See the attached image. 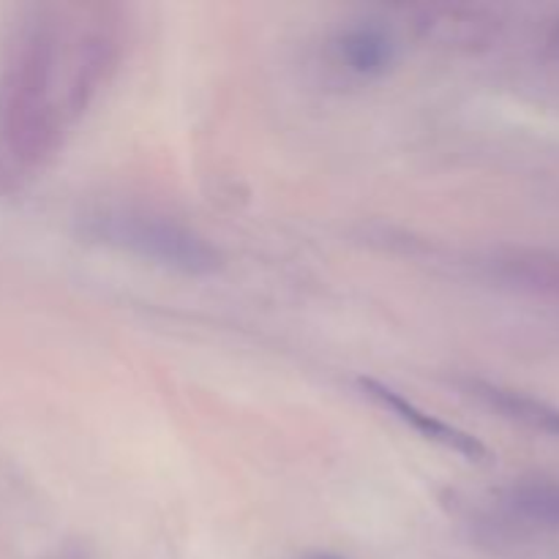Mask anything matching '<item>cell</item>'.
I'll return each mask as SVG.
<instances>
[{"instance_id": "6da1fadb", "label": "cell", "mask_w": 559, "mask_h": 559, "mask_svg": "<svg viewBox=\"0 0 559 559\" xmlns=\"http://www.w3.org/2000/svg\"><path fill=\"white\" fill-rule=\"evenodd\" d=\"M115 63L109 22L66 25L41 11L14 41L0 82V167L22 178L58 147Z\"/></svg>"}, {"instance_id": "7a4b0ae2", "label": "cell", "mask_w": 559, "mask_h": 559, "mask_svg": "<svg viewBox=\"0 0 559 559\" xmlns=\"http://www.w3.org/2000/svg\"><path fill=\"white\" fill-rule=\"evenodd\" d=\"M93 235L104 243L123 249L140 260L189 273L207 276L222 267V254L200 233L175 218L147 211H112L93 222Z\"/></svg>"}, {"instance_id": "3957f363", "label": "cell", "mask_w": 559, "mask_h": 559, "mask_svg": "<svg viewBox=\"0 0 559 559\" xmlns=\"http://www.w3.org/2000/svg\"><path fill=\"white\" fill-rule=\"evenodd\" d=\"M360 391H364L371 402L380 404L382 409H391V413L396 415L402 424L413 426V429L418 431V435H424L426 440L440 442V445L451 448V451L462 453V456H467V459H475V462H480V459L486 456V448L478 437L467 435V431H462V429H456V426L445 424V420L435 418V415L426 413V409H420L418 404L409 402V399H404L402 393L393 391V388L382 385V382H377V380H360Z\"/></svg>"}, {"instance_id": "277c9868", "label": "cell", "mask_w": 559, "mask_h": 559, "mask_svg": "<svg viewBox=\"0 0 559 559\" xmlns=\"http://www.w3.org/2000/svg\"><path fill=\"white\" fill-rule=\"evenodd\" d=\"M344 66L360 76H380L391 69L396 58V44L391 33L377 25H358L349 27L338 41Z\"/></svg>"}, {"instance_id": "5b68a950", "label": "cell", "mask_w": 559, "mask_h": 559, "mask_svg": "<svg viewBox=\"0 0 559 559\" xmlns=\"http://www.w3.org/2000/svg\"><path fill=\"white\" fill-rule=\"evenodd\" d=\"M478 396L484 402H489L491 407L506 413L508 418L519 420V424H527L533 429L546 431V435H557L559 437V409L549 407L544 402H535V399L519 396L513 391H502V388L495 385H475Z\"/></svg>"}, {"instance_id": "8992f818", "label": "cell", "mask_w": 559, "mask_h": 559, "mask_svg": "<svg viewBox=\"0 0 559 559\" xmlns=\"http://www.w3.org/2000/svg\"><path fill=\"white\" fill-rule=\"evenodd\" d=\"M513 511L544 527H559V484L549 480H530L513 486L508 495Z\"/></svg>"}, {"instance_id": "52a82bcc", "label": "cell", "mask_w": 559, "mask_h": 559, "mask_svg": "<svg viewBox=\"0 0 559 559\" xmlns=\"http://www.w3.org/2000/svg\"><path fill=\"white\" fill-rule=\"evenodd\" d=\"M311 559H342V557H331V555H325V557H311Z\"/></svg>"}]
</instances>
